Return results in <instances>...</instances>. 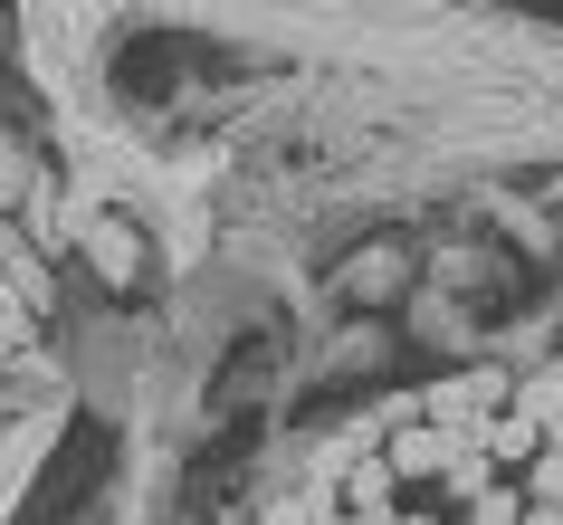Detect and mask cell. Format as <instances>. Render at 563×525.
<instances>
[{"label":"cell","instance_id":"6da1fadb","mask_svg":"<svg viewBox=\"0 0 563 525\" xmlns=\"http://www.w3.org/2000/svg\"><path fill=\"white\" fill-rule=\"evenodd\" d=\"M516 402V373L506 363H477V373H440L430 392H420V420L449 439H477V420H497V411Z\"/></svg>","mask_w":563,"mask_h":525},{"label":"cell","instance_id":"7a4b0ae2","mask_svg":"<svg viewBox=\"0 0 563 525\" xmlns=\"http://www.w3.org/2000/svg\"><path fill=\"white\" fill-rule=\"evenodd\" d=\"M334 496H344V516L383 525L391 506H401V478L383 468V449H354V459H344V478H334Z\"/></svg>","mask_w":563,"mask_h":525},{"label":"cell","instance_id":"3957f363","mask_svg":"<svg viewBox=\"0 0 563 525\" xmlns=\"http://www.w3.org/2000/svg\"><path fill=\"white\" fill-rule=\"evenodd\" d=\"M449 449H459L449 430H430V420H411V430H391V439H383V468L401 478V488H440Z\"/></svg>","mask_w":563,"mask_h":525},{"label":"cell","instance_id":"277c9868","mask_svg":"<svg viewBox=\"0 0 563 525\" xmlns=\"http://www.w3.org/2000/svg\"><path fill=\"white\" fill-rule=\"evenodd\" d=\"M477 449L497 459V478H516V468H526L534 449H544V439H534L526 420H516V411H497V420H477Z\"/></svg>","mask_w":563,"mask_h":525},{"label":"cell","instance_id":"5b68a950","mask_svg":"<svg viewBox=\"0 0 563 525\" xmlns=\"http://www.w3.org/2000/svg\"><path fill=\"white\" fill-rule=\"evenodd\" d=\"M487 488H497V459H487L477 439H459L449 468H440V496H449V506H468V496H487Z\"/></svg>","mask_w":563,"mask_h":525},{"label":"cell","instance_id":"8992f818","mask_svg":"<svg viewBox=\"0 0 563 525\" xmlns=\"http://www.w3.org/2000/svg\"><path fill=\"white\" fill-rule=\"evenodd\" d=\"M459 525H526V488H516V478H497L487 496H468V506H459Z\"/></svg>","mask_w":563,"mask_h":525},{"label":"cell","instance_id":"52a82bcc","mask_svg":"<svg viewBox=\"0 0 563 525\" xmlns=\"http://www.w3.org/2000/svg\"><path fill=\"white\" fill-rule=\"evenodd\" d=\"M516 488H526V506H563V449H534Z\"/></svg>","mask_w":563,"mask_h":525},{"label":"cell","instance_id":"ba28073f","mask_svg":"<svg viewBox=\"0 0 563 525\" xmlns=\"http://www.w3.org/2000/svg\"><path fill=\"white\" fill-rule=\"evenodd\" d=\"M534 382H544V392H563V353H554V363H534Z\"/></svg>","mask_w":563,"mask_h":525},{"label":"cell","instance_id":"9c48e42d","mask_svg":"<svg viewBox=\"0 0 563 525\" xmlns=\"http://www.w3.org/2000/svg\"><path fill=\"white\" fill-rule=\"evenodd\" d=\"M391 525H440V516H420V506H391Z\"/></svg>","mask_w":563,"mask_h":525},{"label":"cell","instance_id":"30bf717a","mask_svg":"<svg viewBox=\"0 0 563 525\" xmlns=\"http://www.w3.org/2000/svg\"><path fill=\"white\" fill-rule=\"evenodd\" d=\"M526 525H563V506H526Z\"/></svg>","mask_w":563,"mask_h":525}]
</instances>
